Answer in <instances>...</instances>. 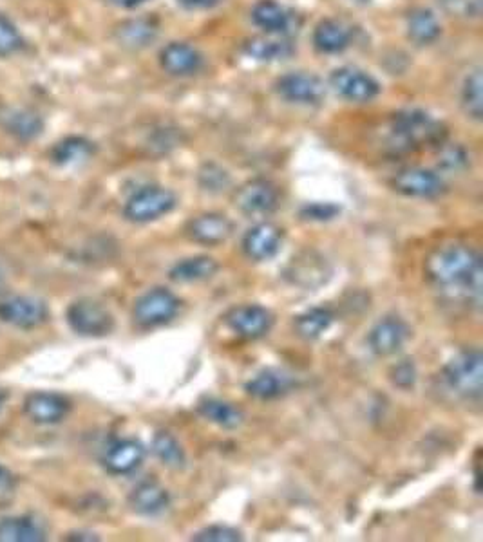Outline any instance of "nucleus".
I'll use <instances>...</instances> for the list:
<instances>
[{
  "mask_svg": "<svg viewBox=\"0 0 483 542\" xmlns=\"http://www.w3.org/2000/svg\"><path fill=\"white\" fill-rule=\"evenodd\" d=\"M427 281L469 306H482L483 266L480 253L467 244H444L427 257Z\"/></svg>",
  "mask_w": 483,
  "mask_h": 542,
  "instance_id": "f257e3e1",
  "label": "nucleus"
},
{
  "mask_svg": "<svg viewBox=\"0 0 483 542\" xmlns=\"http://www.w3.org/2000/svg\"><path fill=\"white\" fill-rule=\"evenodd\" d=\"M446 127L431 114L420 109L400 111L391 120V147L397 152L422 149L427 145H442Z\"/></svg>",
  "mask_w": 483,
  "mask_h": 542,
  "instance_id": "f03ea898",
  "label": "nucleus"
},
{
  "mask_svg": "<svg viewBox=\"0 0 483 542\" xmlns=\"http://www.w3.org/2000/svg\"><path fill=\"white\" fill-rule=\"evenodd\" d=\"M442 380L449 391L465 400H478L483 391V355L480 349H465L444 367Z\"/></svg>",
  "mask_w": 483,
  "mask_h": 542,
  "instance_id": "7ed1b4c3",
  "label": "nucleus"
},
{
  "mask_svg": "<svg viewBox=\"0 0 483 542\" xmlns=\"http://www.w3.org/2000/svg\"><path fill=\"white\" fill-rule=\"evenodd\" d=\"M176 194L163 187H145L134 192L124 206V217L131 223L145 225L171 214L176 208Z\"/></svg>",
  "mask_w": 483,
  "mask_h": 542,
  "instance_id": "20e7f679",
  "label": "nucleus"
},
{
  "mask_svg": "<svg viewBox=\"0 0 483 542\" xmlns=\"http://www.w3.org/2000/svg\"><path fill=\"white\" fill-rule=\"evenodd\" d=\"M180 306V299L171 290L152 288L134 302V322L143 329L160 328L176 318Z\"/></svg>",
  "mask_w": 483,
  "mask_h": 542,
  "instance_id": "39448f33",
  "label": "nucleus"
},
{
  "mask_svg": "<svg viewBox=\"0 0 483 542\" xmlns=\"http://www.w3.org/2000/svg\"><path fill=\"white\" fill-rule=\"evenodd\" d=\"M67 326L80 337L100 338L114 329L113 313L93 299L75 300L66 311Z\"/></svg>",
  "mask_w": 483,
  "mask_h": 542,
  "instance_id": "423d86ee",
  "label": "nucleus"
},
{
  "mask_svg": "<svg viewBox=\"0 0 483 542\" xmlns=\"http://www.w3.org/2000/svg\"><path fill=\"white\" fill-rule=\"evenodd\" d=\"M49 320V308L46 300L31 295H13L0 300V322L11 328L37 329Z\"/></svg>",
  "mask_w": 483,
  "mask_h": 542,
  "instance_id": "0eeeda50",
  "label": "nucleus"
},
{
  "mask_svg": "<svg viewBox=\"0 0 483 542\" xmlns=\"http://www.w3.org/2000/svg\"><path fill=\"white\" fill-rule=\"evenodd\" d=\"M330 87L342 100L353 103L373 102L380 94V84L359 67L344 66L330 75Z\"/></svg>",
  "mask_w": 483,
  "mask_h": 542,
  "instance_id": "6e6552de",
  "label": "nucleus"
},
{
  "mask_svg": "<svg viewBox=\"0 0 483 542\" xmlns=\"http://www.w3.org/2000/svg\"><path fill=\"white\" fill-rule=\"evenodd\" d=\"M275 93L295 105H319L326 98V85L312 73H288L275 82Z\"/></svg>",
  "mask_w": 483,
  "mask_h": 542,
  "instance_id": "1a4fd4ad",
  "label": "nucleus"
},
{
  "mask_svg": "<svg viewBox=\"0 0 483 542\" xmlns=\"http://www.w3.org/2000/svg\"><path fill=\"white\" fill-rule=\"evenodd\" d=\"M234 205L241 214L268 215L279 205L277 188L266 179H252L237 188Z\"/></svg>",
  "mask_w": 483,
  "mask_h": 542,
  "instance_id": "9d476101",
  "label": "nucleus"
},
{
  "mask_svg": "<svg viewBox=\"0 0 483 542\" xmlns=\"http://www.w3.org/2000/svg\"><path fill=\"white\" fill-rule=\"evenodd\" d=\"M24 412L37 425H57L71 412V402L62 394L35 391L24 400Z\"/></svg>",
  "mask_w": 483,
  "mask_h": 542,
  "instance_id": "9b49d317",
  "label": "nucleus"
},
{
  "mask_svg": "<svg viewBox=\"0 0 483 542\" xmlns=\"http://www.w3.org/2000/svg\"><path fill=\"white\" fill-rule=\"evenodd\" d=\"M393 188L402 196L431 199V197L440 196L446 190V185H444V179L433 170L409 167V169L400 170L393 178Z\"/></svg>",
  "mask_w": 483,
  "mask_h": 542,
  "instance_id": "f8f14e48",
  "label": "nucleus"
},
{
  "mask_svg": "<svg viewBox=\"0 0 483 542\" xmlns=\"http://www.w3.org/2000/svg\"><path fill=\"white\" fill-rule=\"evenodd\" d=\"M225 322L237 337L257 340V338L265 337L270 331L274 318L268 309L259 304H245V306L232 309L225 318Z\"/></svg>",
  "mask_w": 483,
  "mask_h": 542,
  "instance_id": "ddd939ff",
  "label": "nucleus"
},
{
  "mask_svg": "<svg viewBox=\"0 0 483 542\" xmlns=\"http://www.w3.org/2000/svg\"><path fill=\"white\" fill-rule=\"evenodd\" d=\"M411 329L398 317H386L379 320L368 335V346L377 356H391L406 346Z\"/></svg>",
  "mask_w": 483,
  "mask_h": 542,
  "instance_id": "4468645a",
  "label": "nucleus"
},
{
  "mask_svg": "<svg viewBox=\"0 0 483 542\" xmlns=\"http://www.w3.org/2000/svg\"><path fill=\"white\" fill-rule=\"evenodd\" d=\"M160 66L167 75L187 78L201 71L203 55L187 42H171L160 51Z\"/></svg>",
  "mask_w": 483,
  "mask_h": 542,
  "instance_id": "2eb2a0df",
  "label": "nucleus"
},
{
  "mask_svg": "<svg viewBox=\"0 0 483 542\" xmlns=\"http://www.w3.org/2000/svg\"><path fill=\"white\" fill-rule=\"evenodd\" d=\"M283 246V230L272 223L252 226L243 237V252L248 259L263 262L274 259Z\"/></svg>",
  "mask_w": 483,
  "mask_h": 542,
  "instance_id": "dca6fc26",
  "label": "nucleus"
},
{
  "mask_svg": "<svg viewBox=\"0 0 483 542\" xmlns=\"http://www.w3.org/2000/svg\"><path fill=\"white\" fill-rule=\"evenodd\" d=\"M234 234V223L223 214H201L190 219L187 225V235L194 243L205 246H218L227 243Z\"/></svg>",
  "mask_w": 483,
  "mask_h": 542,
  "instance_id": "f3484780",
  "label": "nucleus"
},
{
  "mask_svg": "<svg viewBox=\"0 0 483 542\" xmlns=\"http://www.w3.org/2000/svg\"><path fill=\"white\" fill-rule=\"evenodd\" d=\"M143 459H145V447L142 443L127 438V440L116 441L105 450L102 463L105 470L113 476H129L142 467Z\"/></svg>",
  "mask_w": 483,
  "mask_h": 542,
  "instance_id": "a211bd4d",
  "label": "nucleus"
},
{
  "mask_svg": "<svg viewBox=\"0 0 483 542\" xmlns=\"http://www.w3.org/2000/svg\"><path fill=\"white\" fill-rule=\"evenodd\" d=\"M0 129L17 140L33 141L44 131V122L29 109L0 105Z\"/></svg>",
  "mask_w": 483,
  "mask_h": 542,
  "instance_id": "6ab92c4d",
  "label": "nucleus"
},
{
  "mask_svg": "<svg viewBox=\"0 0 483 542\" xmlns=\"http://www.w3.org/2000/svg\"><path fill=\"white\" fill-rule=\"evenodd\" d=\"M252 22L266 35H286L294 28L295 13L275 0H259L252 8Z\"/></svg>",
  "mask_w": 483,
  "mask_h": 542,
  "instance_id": "aec40b11",
  "label": "nucleus"
},
{
  "mask_svg": "<svg viewBox=\"0 0 483 542\" xmlns=\"http://www.w3.org/2000/svg\"><path fill=\"white\" fill-rule=\"evenodd\" d=\"M129 506L138 515L156 517L169 510L171 496L167 488L161 486L158 481H143L140 485L134 486L129 496Z\"/></svg>",
  "mask_w": 483,
  "mask_h": 542,
  "instance_id": "412c9836",
  "label": "nucleus"
},
{
  "mask_svg": "<svg viewBox=\"0 0 483 542\" xmlns=\"http://www.w3.org/2000/svg\"><path fill=\"white\" fill-rule=\"evenodd\" d=\"M350 26L342 20L324 19L313 29V46L324 55H337L351 46Z\"/></svg>",
  "mask_w": 483,
  "mask_h": 542,
  "instance_id": "4be33fe9",
  "label": "nucleus"
},
{
  "mask_svg": "<svg viewBox=\"0 0 483 542\" xmlns=\"http://www.w3.org/2000/svg\"><path fill=\"white\" fill-rule=\"evenodd\" d=\"M247 57L257 62H279L294 55L295 47L288 38L281 35H266V37H254L247 40L243 46Z\"/></svg>",
  "mask_w": 483,
  "mask_h": 542,
  "instance_id": "5701e85b",
  "label": "nucleus"
},
{
  "mask_svg": "<svg viewBox=\"0 0 483 542\" xmlns=\"http://www.w3.org/2000/svg\"><path fill=\"white\" fill-rule=\"evenodd\" d=\"M219 264L209 255H196L183 261L176 262L169 271L172 282L178 284H194V282L209 281L218 273Z\"/></svg>",
  "mask_w": 483,
  "mask_h": 542,
  "instance_id": "b1692460",
  "label": "nucleus"
},
{
  "mask_svg": "<svg viewBox=\"0 0 483 542\" xmlns=\"http://www.w3.org/2000/svg\"><path fill=\"white\" fill-rule=\"evenodd\" d=\"M48 539L44 526L28 515L0 519V542H42Z\"/></svg>",
  "mask_w": 483,
  "mask_h": 542,
  "instance_id": "393cba45",
  "label": "nucleus"
},
{
  "mask_svg": "<svg viewBox=\"0 0 483 542\" xmlns=\"http://www.w3.org/2000/svg\"><path fill=\"white\" fill-rule=\"evenodd\" d=\"M330 271L326 270V262L322 257H315L308 253L304 257L292 259L290 268L286 270V277H290L294 284L303 288H315L321 286L322 282L328 281Z\"/></svg>",
  "mask_w": 483,
  "mask_h": 542,
  "instance_id": "a878e982",
  "label": "nucleus"
},
{
  "mask_svg": "<svg viewBox=\"0 0 483 542\" xmlns=\"http://www.w3.org/2000/svg\"><path fill=\"white\" fill-rule=\"evenodd\" d=\"M292 389V380L286 374L266 369L256 374L247 385L245 391L257 400H275Z\"/></svg>",
  "mask_w": 483,
  "mask_h": 542,
  "instance_id": "bb28decb",
  "label": "nucleus"
},
{
  "mask_svg": "<svg viewBox=\"0 0 483 542\" xmlns=\"http://www.w3.org/2000/svg\"><path fill=\"white\" fill-rule=\"evenodd\" d=\"M158 37V26L151 19L125 20L116 29V40L122 47L127 49H143L149 46Z\"/></svg>",
  "mask_w": 483,
  "mask_h": 542,
  "instance_id": "cd10ccee",
  "label": "nucleus"
},
{
  "mask_svg": "<svg viewBox=\"0 0 483 542\" xmlns=\"http://www.w3.org/2000/svg\"><path fill=\"white\" fill-rule=\"evenodd\" d=\"M442 35V26L435 13L427 8H417L408 15V37L418 46H429Z\"/></svg>",
  "mask_w": 483,
  "mask_h": 542,
  "instance_id": "c85d7f7f",
  "label": "nucleus"
},
{
  "mask_svg": "<svg viewBox=\"0 0 483 542\" xmlns=\"http://www.w3.org/2000/svg\"><path fill=\"white\" fill-rule=\"evenodd\" d=\"M198 412L209 420L210 423L218 425L221 429H237L243 423V412L237 409L234 403L223 402L219 398H205L198 405Z\"/></svg>",
  "mask_w": 483,
  "mask_h": 542,
  "instance_id": "c756f323",
  "label": "nucleus"
},
{
  "mask_svg": "<svg viewBox=\"0 0 483 542\" xmlns=\"http://www.w3.org/2000/svg\"><path fill=\"white\" fill-rule=\"evenodd\" d=\"M95 154V145L86 138L71 136L57 143L51 150V159L60 167L80 165Z\"/></svg>",
  "mask_w": 483,
  "mask_h": 542,
  "instance_id": "7c9ffc66",
  "label": "nucleus"
},
{
  "mask_svg": "<svg viewBox=\"0 0 483 542\" xmlns=\"http://www.w3.org/2000/svg\"><path fill=\"white\" fill-rule=\"evenodd\" d=\"M333 311L330 308H312L295 318V331L304 340H317L332 328Z\"/></svg>",
  "mask_w": 483,
  "mask_h": 542,
  "instance_id": "2f4dec72",
  "label": "nucleus"
},
{
  "mask_svg": "<svg viewBox=\"0 0 483 542\" xmlns=\"http://www.w3.org/2000/svg\"><path fill=\"white\" fill-rule=\"evenodd\" d=\"M482 69L474 67L469 75L465 76L462 91H460V105L467 118L480 122L483 114L482 96Z\"/></svg>",
  "mask_w": 483,
  "mask_h": 542,
  "instance_id": "473e14b6",
  "label": "nucleus"
},
{
  "mask_svg": "<svg viewBox=\"0 0 483 542\" xmlns=\"http://www.w3.org/2000/svg\"><path fill=\"white\" fill-rule=\"evenodd\" d=\"M152 454L160 459L165 467L180 470L187 463L185 450L181 447L180 441L172 436L167 430H160L152 438Z\"/></svg>",
  "mask_w": 483,
  "mask_h": 542,
  "instance_id": "72a5a7b5",
  "label": "nucleus"
},
{
  "mask_svg": "<svg viewBox=\"0 0 483 542\" xmlns=\"http://www.w3.org/2000/svg\"><path fill=\"white\" fill-rule=\"evenodd\" d=\"M22 47L24 38L20 35L19 28L8 15L0 13V58L13 57Z\"/></svg>",
  "mask_w": 483,
  "mask_h": 542,
  "instance_id": "f704fd0d",
  "label": "nucleus"
},
{
  "mask_svg": "<svg viewBox=\"0 0 483 542\" xmlns=\"http://www.w3.org/2000/svg\"><path fill=\"white\" fill-rule=\"evenodd\" d=\"M194 542H237L243 541V535L236 528L227 524H212L192 535Z\"/></svg>",
  "mask_w": 483,
  "mask_h": 542,
  "instance_id": "c9c22d12",
  "label": "nucleus"
},
{
  "mask_svg": "<svg viewBox=\"0 0 483 542\" xmlns=\"http://www.w3.org/2000/svg\"><path fill=\"white\" fill-rule=\"evenodd\" d=\"M299 214L304 221L326 223L341 214V206L333 205V203H308L301 208Z\"/></svg>",
  "mask_w": 483,
  "mask_h": 542,
  "instance_id": "e433bc0d",
  "label": "nucleus"
},
{
  "mask_svg": "<svg viewBox=\"0 0 483 542\" xmlns=\"http://www.w3.org/2000/svg\"><path fill=\"white\" fill-rule=\"evenodd\" d=\"M469 165V156L465 152L464 147L460 145H451V147H444L440 152V159H438V167H442L449 172H460Z\"/></svg>",
  "mask_w": 483,
  "mask_h": 542,
  "instance_id": "4c0bfd02",
  "label": "nucleus"
},
{
  "mask_svg": "<svg viewBox=\"0 0 483 542\" xmlns=\"http://www.w3.org/2000/svg\"><path fill=\"white\" fill-rule=\"evenodd\" d=\"M391 382L400 389H411L417 382V369L411 360H404L391 369Z\"/></svg>",
  "mask_w": 483,
  "mask_h": 542,
  "instance_id": "58836bf2",
  "label": "nucleus"
},
{
  "mask_svg": "<svg viewBox=\"0 0 483 542\" xmlns=\"http://www.w3.org/2000/svg\"><path fill=\"white\" fill-rule=\"evenodd\" d=\"M199 179H201V187L205 190H221L230 183L227 172L218 169L216 165H207L205 170L199 172Z\"/></svg>",
  "mask_w": 483,
  "mask_h": 542,
  "instance_id": "ea45409f",
  "label": "nucleus"
},
{
  "mask_svg": "<svg viewBox=\"0 0 483 542\" xmlns=\"http://www.w3.org/2000/svg\"><path fill=\"white\" fill-rule=\"evenodd\" d=\"M17 488V477L13 476L10 468L0 463V496H8Z\"/></svg>",
  "mask_w": 483,
  "mask_h": 542,
  "instance_id": "a19ab883",
  "label": "nucleus"
},
{
  "mask_svg": "<svg viewBox=\"0 0 483 542\" xmlns=\"http://www.w3.org/2000/svg\"><path fill=\"white\" fill-rule=\"evenodd\" d=\"M178 2L187 10H209L218 6L221 0H178Z\"/></svg>",
  "mask_w": 483,
  "mask_h": 542,
  "instance_id": "79ce46f5",
  "label": "nucleus"
},
{
  "mask_svg": "<svg viewBox=\"0 0 483 542\" xmlns=\"http://www.w3.org/2000/svg\"><path fill=\"white\" fill-rule=\"evenodd\" d=\"M109 2L114 6H118V8H136V6H140L147 0H109Z\"/></svg>",
  "mask_w": 483,
  "mask_h": 542,
  "instance_id": "37998d69",
  "label": "nucleus"
},
{
  "mask_svg": "<svg viewBox=\"0 0 483 542\" xmlns=\"http://www.w3.org/2000/svg\"><path fill=\"white\" fill-rule=\"evenodd\" d=\"M67 539H73V541H98V537H95V535H91V533H71V537H67Z\"/></svg>",
  "mask_w": 483,
  "mask_h": 542,
  "instance_id": "c03bdc74",
  "label": "nucleus"
},
{
  "mask_svg": "<svg viewBox=\"0 0 483 542\" xmlns=\"http://www.w3.org/2000/svg\"><path fill=\"white\" fill-rule=\"evenodd\" d=\"M355 2H359V4H370V0H355Z\"/></svg>",
  "mask_w": 483,
  "mask_h": 542,
  "instance_id": "a18cd8bd",
  "label": "nucleus"
}]
</instances>
